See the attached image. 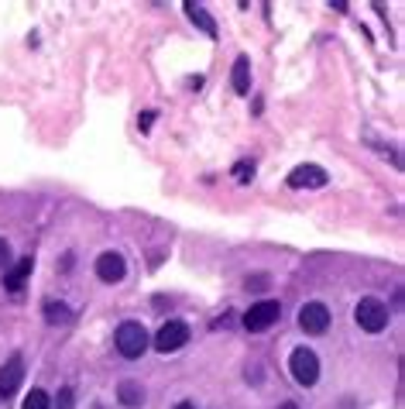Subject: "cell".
Listing matches in <instances>:
<instances>
[{
    "instance_id": "cell-1",
    "label": "cell",
    "mask_w": 405,
    "mask_h": 409,
    "mask_svg": "<svg viewBox=\"0 0 405 409\" xmlns=\"http://www.w3.org/2000/svg\"><path fill=\"white\" fill-rule=\"evenodd\" d=\"M114 344L117 351L124 354V358H141L144 351H148V344H152V337H148V331L141 327V323H135V320H127V323H120L114 333Z\"/></svg>"
},
{
    "instance_id": "cell-2",
    "label": "cell",
    "mask_w": 405,
    "mask_h": 409,
    "mask_svg": "<svg viewBox=\"0 0 405 409\" xmlns=\"http://www.w3.org/2000/svg\"><path fill=\"white\" fill-rule=\"evenodd\" d=\"M354 320H357L361 331L382 333L388 327V306L382 299H374V296H364V299L357 303V310H354Z\"/></svg>"
},
{
    "instance_id": "cell-3",
    "label": "cell",
    "mask_w": 405,
    "mask_h": 409,
    "mask_svg": "<svg viewBox=\"0 0 405 409\" xmlns=\"http://www.w3.org/2000/svg\"><path fill=\"white\" fill-rule=\"evenodd\" d=\"M289 368H292V378L309 389V385H316V378H320V358H316V351L295 348L289 358Z\"/></svg>"
},
{
    "instance_id": "cell-4",
    "label": "cell",
    "mask_w": 405,
    "mask_h": 409,
    "mask_svg": "<svg viewBox=\"0 0 405 409\" xmlns=\"http://www.w3.org/2000/svg\"><path fill=\"white\" fill-rule=\"evenodd\" d=\"M282 316V306H278V299H265V303H254L251 310L244 313V327L251 333L258 331H268L271 323Z\"/></svg>"
},
{
    "instance_id": "cell-5",
    "label": "cell",
    "mask_w": 405,
    "mask_h": 409,
    "mask_svg": "<svg viewBox=\"0 0 405 409\" xmlns=\"http://www.w3.org/2000/svg\"><path fill=\"white\" fill-rule=\"evenodd\" d=\"M21 382H24V358L11 354L4 361V368H0V399H11L21 389Z\"/></svg>"
},
{
    "instance_id": "cell-6",
    "label": "cell",
    "mask_w": 405,
    "mask_h": 409,
    "mask_svg": "<svg viewBox=\"0 0 405 409\" xmlns=\"http://www.w3.org/2000/svg\"><path fill=\"white\" fill-rule=\"evenodd\" d=\"M186 341H189V327L179 323V320H169V323L158 331V337H154V351L169 354V351H179Z\"/></svg>"
},
{
    "instance_id": "cell-7",
    "label": "cell",
    "mask_w": 405,
    "mask_h": 409,
    "mask_svg": "<svg viewBox=\"0 0 405 409\" xmlns=\"http://www.w3.org/2000/svg\"><path fill=\"white\" fill-rule=\"evenodd\" d=\"M299 327L306 333H323L330 327V310L323 303H306L299 310Z\"/></svg>"
},
{
    "instance_id": "cell-8",
    "label": "cell",
    "mask_w": 405,
    "mask_h": 409,
    "mask_svg": "<svg viewBox=\"0 0 405 409\" xmlns=\"http://www.w3.org/2000/svg\"><path fill=\"white\" fill-rule=\"evenodd\" d=\"M124 272H127V265H124V258H120L117 252H103L97 258V275L103 279V282H120Z\"/></svg>"
},
{
    "instance_id": "cell-9",
    "label": "cell",
    "mask_w": 405,
    "mask_h": 409,
    "mask_svg": "<svg viewBox=\"0 0 405 409\" xmlns=\"http://www.w3.org/2000/svg\"><path fill=\"white\" fill-rule=\"evenodd\" d=\"M289 186L292 190H303V186H327V172L320 169V165H299V169H292L289 175Z\"/></svg>"
},
{
    "instance_id": "cell-10",
    "label": "cell",
    "mask_w": 405,
    "mask_h": 409,
    "mask_svg": "<svg viewBox=\"0 0 405 409\" xmlns=\"http://www.w3.org/2000/svg\"><path fill=\"white\" fill-rule=\"evenodd\" d=\"M31 269H35V258H21V262L14 265V269H7V272H4V286H7L11 292H18L21 286L28 282V275H31Z\"/></svg>"
},
{
    "instance_id": "cell-11",
    "label": "cell",
    "mask_w": 405,
    "mask_h": 409,
    "mask_svg": "<svg viewBox=\"0 0 405 409\" xmlns=\"http://www.w3.org/2000/svg\"><path fill=\"white\" fill-rule=\"evenodd\" d=\"M186 14H189V21H193L199 31H206L210 38H216V21L206 14V7H203V4H193V0H186Z\"/></svg>"
},
{
    "instance_id": "cell-12",
    "label": "cell",
    "mask_w": 405,
    "mask_h": 409,
    "mask_svg": "<svg viewBox=\"0 0 405 409\" xmlns=\"http://www.w3.org/2000/svg\"><path fill=\"white\" fill-rule=\"evenodd\" d=\"M231 83H233L237 93H251V62H248V56H241L237 62H233Z\"/></svg>"
},
{
    "instance_id": "cell-13",
    "label": "cell",
    "mask_w": 405,
    "mask_h": 409,
    "mask_svg": "<svg viewBox=\"0 0 405 409\" xmlns=\"http://www.w3.org/2000/svg\"><path fill=\"white\" fill-rule=\"evenodd\" d=\"M117 399H120L124 406H141V403H144V389H141L137 382H120Z\"/></svg>"
},
{
    "instance_id": "cell-14",
    "label": "cell",
    "mask_w": 405,
    "mask_h": 409,
    "mask_svg": "<svg viewBox=\"0 0 405 409\" xmlns=\"http://www.w3.org/2000/svg\"><path fill=\"white\" fill-rule=\"evenodd\" d=\"M45 320H48V323H69L73 313H69L65 303H56V299H52V303H45Z\"/></svg>"
},
{
    "instance_id": "cell-15",
    "label": "cell",
    "mask_w": 405,
    "mask_h": 409,
    "mask_svg": "<svg viewBox=\"0 0 405 409\" xmlns=\"http://www.w3.org/2000/svg\"><path fill=\"white\" fill-rule=\"evenodd\" d=\"M21 409H48V392L31 389V395L24 399V406H21Z\"/></svg>"
},
{
    "instance_id": "cell-16",
    "label": "cell",
    "mask_w": 405,
    "mask_h": 409,
    "mask_svg": "<svg viewBox=\"0 0 405 409\" xmlns=\"http://www.w3.org/2000/svg\"><path fill=\"white\" fill-rule=\"evenodd\" d=\"M233 179H237V182H251L254 179V162H237V165H233Z\"/></svg>"
},
{
    "instance_id": "cell-17",
    "label": "cell",
    "mask_w": 405,
    "mask_h": 409,
    "mask_svg": "<svg viewBox=\"0 0 405 409\" xmlns=\"http://www.w3.org/2000/svg\"><path fill=\"white\" fill-rule=\"evenodd\" d=\"M58 409H73V389L58 392Z\"/></svg>"
},
{
    "instance_id": "cell-18",
    "label": "cell",
    "mask_w": 405,
    "mask_h": 409,
    "mask_svg": "<svg viewBox=\"0 0 405 409\" xmlns=\"http://www.w3.org/2000/svg\"><path fill=\"white\" fill-rule=\"evenodd\" d=\"M268 275H248V289H265Z\"/></svg>"
},
{
    "instance_id": "cell-19",
    "label": "cell",
    "mask_w": 405,
    "mask_h": 409,
    "mask_svg": "<svg viewBox=\"0 0 405 409\" xmlns=\"http://www.w3.org/2000/svg\"><path fill=\"white\" fill-rule=\"evenodd\" d=\"M7 262H11V244H7V241L0 237V269H4Z\"/></svg>"
},
{
    "instance_id": "cell-20",
    "label": "cell",
    "mask_w": 405,
    "mask_h": 409,
    "mask_svg": "<svg viewBox=\"0 0 405 409\" xmlns=\"http://www.w3.org/2000/svg\"><path fill=\"white\" fill-rule=\"evenodd\" d=\"M152 120H154V114L148 110V114H141V117H137V128H141V131H148V128H152Z\"/></svg>"
},
{
    "instance_id": "cell-21",
    "label": "cell",
    "mask_w": 405,
    "mask_h": 409,
    "mask_svg": "<svg viewBox=\"0 0 405 409\" xmlns=\"http://www.w3.org/2000/svg\"><path fill=\"white\" fill-rule=\"evenodd\" d=\"M175 409H196V406H193V403H179Z\"/></svg>"
},
{
    "instance_id": "cell-22",
    "label": "cell",
    "mask_w": 405,
    "mask_h": 409,
    "mask_svg": "<svg viewBox=\"0 0 405 409\" xmlns=\"http://www.w3.org/2000/svg\"><path fill=\"white\" fill-rule=\"evenodd\" d=\"M278 409H299V406H295V403H282V406H278Z\"/></svg>"
}]
</instances>
